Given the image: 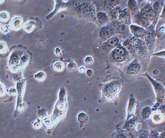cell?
<instances>
[{
  "label": "cell",
  "instance_id": "2",
  "mask_svg": "<svg viewBox=\"0 0 165 138\" xmlns=\"http://www.w3.org/2000/svg\"><path fill=\"white\" fill-rule=\"evenodd\" d=\"M77 10L80 15L86 18L93 17L95 13V10L93 6L86 3L79 4L77 7Z\"/></svg>",
  "mask_w": 165,
  "mask_h": 138
},
{
  "label": "cell",
  "instance_id": "20",
  "mask_svg": "<svg viewBox=\"0 0 165 138\" xmlns=\"http://www.w3.org/2000/svg\"><path fill=\"white\" fill-rule=\"evenodd\" d=\"M118 3L117 1H104V5L108 9H113L117 6Z\"/></svg>",
  "mask_w": 165,
  "mask_h": 138
},
{
  "label": "cell",
  "instance_id": "7",
  "mask_svg": "<svg viewBox=\"0 0 165 138\" xmlns=\"http://www.w3.org/2000/svg\"><path fill=\"white\" fill-rule=\"evenodd\" d=\"M130 28L132 34L137 38H141L146 34L145 30L143 28L135 25H131Z\"/></svg>",
  "mask_w": 165,
  "mask_h": 138
},
{
  "label": "cell",
  "instance_id": "3",
  "mask_svg": "<svg viewBox=\"0 0 165 138\" xmlns=\"http://www.w3.org/2000/svg\"><path fill=\"white\" fill-rule=\"evenodd\" d=\"M128 55L127 50L123 47L119 46L115 48L113 53V56L116 61L120 62L124 60Z\"/></svg>",
  "mask_w": 165,
  "mask_h": 138
},
{
  "label": "cell",
  "instance_id": "30",
  "mask_svg": "<svg viewBox=\"0 0 165 138\" xmlns=\"http://www.w3.org/2000/svg\"><path fill=\"white\" fill-rule=\"evenodd\" d=\"M158 111L165 116V104H162L158 108Z\"/></svg>",
  "mask_w": 165,
  "mask_h": 138
},
{
  "label": "cell",
  "instance_id": "10",
  "mask_svg": "<svg viewBox=\"0 0 165 138\" xmlns=\"http://www.w3.org/2000/svg\"><path fill=\"white\" fill-rule=\"evenodd\" d=\"M136 107V101L134 98L130 99L128 108L127 119H128L132 116L134 114Z\"/></svg>",
  "mask_w": 165,
  "mask_h": 138
},
{
  "label": "cell",
  "instance_id": "26",
  "mask_svg": "<svg viewBox=\"0 0 165 138\" xmlns=\"http://www.w3.org/2000/svg\"><path fill=\"white\" fill-rule=\"evenodd\" d=\"M46 75L42 72H40L35 75V78L38 81L42 82L46 78Z\"/></svg>",
  "mask_w": 165,
  "mask_h": 138
},
{
  "label": "cell",
  "instance_id": "13",
  "mask_svg": "<svg viewBox=\"0 0 165 138\" xmlns=\"http://www.w3.org/2000/svg\"><path fill=\"white\" fill-rule=\"evenodd\" d=\"M119 43V40L116 37H111L106 43L107 47L110 48H113L117 47Z\"/></svg>",
  "mask_w": 165,
  "mask_h": 138
},
{
  "label": "cell",
  "instance_id": "29",
  "mask_svg": "<svg viewBox=\"0 0 165 138\" xmlns=\"http://www.w3.org/2000/svg\"><path fill=\"white\" fill-rule=\"evenodd\" d=\"M77 65L75 63L71 62L70 63L68 66V70L71 72H74L77 69Z\"/></svg>",
  "mask_w": 165,
  "mask_h": 138
},
{
  "label": "cell",
  "instance_id": "5",
  "mask_svg": "<svg viewBox=\"0 0 165 138\" xmlns=\"http://www.w3.org/2000/svg\"><path fill=\"white\" fill-rule=\"evenodd\" d=\"M143 17L147 19L152 21L155 18V15L153 9L149 5L144 7L140 12Z\"/></svg>",
  "mask_w": 165,
  "mask_h": 138
},
{
  "label": "cell",
  "instance_id": "11",
  "mask_svg": "<svg viewBox=\"0 0 165 138\" xmlns=\"http://www.w3.org/2000/svg\"><path fill=\"white\" fill-rule=\"evenodd\" d=\"M118 90V86L114 84H111L106 88V93L109 97L112 98L116 95Z\"/></svg>",
  "mask_w": 165,
  "mask_h": 138
},
{
  "label": "cell",
  "instance_id": "37",
  "mask_svg": "<svg viewBox=\"0 0 165 138\" xmlns=\"http://www.w3.org/2000/svg\"><path fill=\"white\" fill-rule=\"evenodd\" d=\"M80 71L81 72L84 73L85 72V69L84 68L82 67L80 69Z\"/></svg>",
  "mask_w": 165,
  "mask_h": 138
},
{
  "label": "cell",
  "instance_id": "6",
  "mask_svg": "<svg viewBox=\"0 0 165 138\" xmlns=\"http://www.w3.org/2000/svg\"><path fill=\"white\" fill-rule=\"evenodd\" d=\"M141 66L137 59H135L131 62L127 68V72L131 75L138 74L141 71Z\"/></svg>",
  "mask_w": 165,
  "mask_h": 138
},
{
  "label": "cell",
  "instance_id": "32",
  "mask_svg": "<svg viewBox=\"0 0 165 138\" xmlns=\"http://www.w3.org/2000/svg\"><path fill=\"white\" fill-rule=\"evenodd\" d=\"M152 55L165 58V51L154 53Z\"/></svg>",
  "mask_w": 165,
  "mask_h": 138
},
{
  "label": "cell",
  "instance_id": "21",
  "mask_svg": "<svg viewBox=\"0 0 165 138\" xmlns=\"http://www.w3.org/2000/svg\"><path fill=\"white\" fill-rule=\"evenodd\" d=\"M137 22L140 26L143 27H147L149 26L151 24L150 21L147 19L143 17L142 16Z\"/></svg>",
  "mask_w": 165,
  "mask_h": 138
},
{
  "label": "cell",
  "instance_id": "24",
  "mask_svg": "<svg viewBox=\"0 0 165 138\" xmlns=\"http://www.w3.org/2000/svg\"><path fill=\"white\" fill-rule=\"evenodd\" d=\"M146 40L147 42L150 43V42H153L155 39V36L154 32L152 31H149L146 35Z\"/></svg>",
  "mask_w": 165,
  "mask_h": 138
},
{
  "label": "cell",
  "instance_id": "16",
  "mask_svg": "<svg viewBox=\"0 0 165 138\" xmlns=\"http://www.w3.org/2000/svg\"><path fill=\"white\" fill-rule=\"evenodd\" d=\"M164 116L160 112L158 111L155 113L152 117V120L154 122L156 123H160L164 120Z\"/></svg>",
  "mask_w": 165,
  "mask_h": 138
},
{
  "label": "cell",
  "instance_id": "9",
  "mask_svg": "<svg viewBox=\"0 0 165 138\" xmlns=\"http://www.w3.org/2000/svg\"><path fill=\"white\" fill-rule=\"evenodd\" d=\"M114 31V29L112 27H105L101 29L100 35L103 39H108L112 35Z\"/></svg>",
  "mask_w": 165,
  "mask_h": 138
},
{
  "label": "cell",
  "instance_id": "14",
  "mask_svg": "<svg viewBox=\"0 0 165 138\" xmlns=\"http://www.w3.org/2000/svg\"><path fill=\"white\" fill-rule=\"evenodd\" d=\"M122 11L121 7L120 6H117L113 8L111 10L110 12V16L113 19L118 18Z\"/></svg>",
  "mask_w": 165,
  "mask_h": 138
},
{
  "label": "cell",
  "instance_id": "36",
  "mask_svg": "<svg viewBox=\"0 0 165 138\" xmlns=\"http://www.w3.org/2000/svg\"><path fill=\"white\" fill-rule=\"evenodd\" d=\"M159 72L157 70L155 69L153 71V74L155 75H157L158 74Z\"/></svg>",
  "mask_w": 165,
  "mask_h": 138
},
{
  "label": "cell",
  "instance_id": "15",
  "mask_svg": "<svg viewBox=\"0 0 165 138\" xmlns=\"http://www.w3.org/2000/svg\"><path fill=\"white\" fill-rule=\"evenodd\" d=\"M97 19L98 22L101 24H103L108 22V16L104 12H100L97 15Z\"/></svg>",
  "mask_w": 165,
  "mask_h": 138
},
{
  "label": "cell",
  "instance_id": "12",
  "mask_svg": "<svg viewBox=\"0 0 165 138\" xmlns=\"http://www.w3.org/2000/svg\"><path fill=\"white\" fill-rule=\"evenodd\" d=\"M23 20L21 18L18 17L14 19L12 23V27L13 30L18 31L22 27Z\"/></svg>",
  "mask_w": 165,
  "mask_h": 138
},
{
  "label": "cell",
  "instance_id": "38",
  "mask_svg": "<svg viewBox=\"0 0 165 138\" xmlns=\"http://www.w3.org/2000/svg\"><path fill=\"white\" fill-rule=\"evenodd\" d=\"M162 15L163 16H165V4L163 10L162 12Z\"/></svg>",
  "mask_w": 165,
  "mask_h": 138
},
{
  "label": "cell",
  "instance_id": "8",
  "mask_svg": "<svg viewBox=\"0 0 165 138\" xmlns=\"http://www.w3.org/2000/svg\"><path fill=\"white\" fill-rule=\"evenodd\" d=\"M118 19L119 22L123 24H129L131 23V19L129 10L127 9L123 10Z\"/></svg>",
  "mask_w": 165,
  "mask_h": 138
},
{
  "label": "cell",
  "instance_id": "18",
  "mask_svg": "<svg viewBox=\"0 0 165 138\" xmlns=\"http://www.w3.org/2000/svg\"><path fill=\"white\" fill-rule=\"evenodd\" d=\"M35 27V23L33 22H30L25 25L24 30L26 33H30L34 30Z\"/></svg>",
  "mask_w": 165,
  "mask_h": 138
},
{
  "label": "cell",
  "instance_id": "17",
  "mask_svg": "<svg viewBox=\"0 0 165 138\" xmlns=\"http://www.w3.org/2000/svg\"><path fill=\"white\" fill-rule=\"evenodd\" d=\"M152 109L149 107H146L143 108L141 112L142 118L144 119L149 118L152 114Z\"/></svg>",
  "mask_w": 165,
  "mask_h": 138
},
{
  "label": "cell",
  "instance_id": "34",
  "mask_svg": "<svg viewBox=\"0 0 165 138\" xmlns=\"http://www.w3.org/2000/svg\"><path fill=\"white\" fill-rule=\"evenodd\" d=\"M86 73L88 76L89 77L91 76L93 74L92 71L91 69H88L86 72Z\"/></svg>",
  "mask_w": 165,
  "mask_h": 138
},
{
  "label": "cell",
  "instance_id": "4",
  "mask_svg": "<svg viewBox=\"0 0 165 138\" xmlns=\"http://www.w3.org/2000/svg\"><path fill=\"white\" fill-rule=\"evenodd\" d=\"M135 51L140 56H145L147 53V48L144 42L141 40H136L135 44Z\"/></svg>",
  "mask_w": 165,
  "mask_h": 138
},
{
  "label": "cell",
  "instance_id": "1",
  "mask_svg": "<svg viewBox=\"0 0 165 138\" xmlns=\"http://www.w3.org/2000/svg\"><path fill=\"white\" fill-rule=\"evenodd\" d=\"M143 75L150 82L155 92L156 102L152 110L155 111L160 106L165 104V87L162 84L155 80L147 73Z\"/></svg>",
  "mask_w": 165,
  "mask_h": 138
},
{
  "label": "cell",
  "instance_id": "39",
  "mask_svg": "<svg viewBox=\"0 0 165 138\" xmlns=\"http://www.w3.org/2000/svg\"><path fill=\"white\" fill-rule=\"evenodd\" d=\"M161 138H164V137H161Z\"/></svg>",
  "mask_w": 165,
  "mask_h": 138
},
{
  "label": "cell",
  "instance_id": "19",
  "mask_svg": "<svg viewBox=\"0 0 165 138\" xmlns=\"http://www.w3.org/2000/svg\"><path fill=\"white\" fill-rule=\"evenodd\" d=\"M129 10L132 13H135L138 9L137 2L135 1H129L128 4Z\"/></svg>",
  "mask_w": 165,
  "mask_h": 138
},
{
  "label": "cell",
  "instance_id": "31",
  "mask_svg": "<svg viewBox=\"0 0 165 138\" xmlns=\"http://www.w3.org/2000/svg\"><path fill=\"white\" fill-rule=\"evenodd\" d=\"M85 62L86 64L88 65H91L93 62V60L92 57H88L85 58Z\"/></svg>",
  "mask_w": 165,
  "mask_h": 138
},
{
  "label": "cell",
  "instance_id": "35",
  "mask_svg": "<svg viewBox=\"0 0 165 138\" xmlns=\"http://www.w3.org/2000/svg\"><path fill=\"white\" fill-rule=\"evenodd\" d=\"M139 138H149V137L145 134H142L140 135Z\"/></svg>",
  "mask_w": 165,
  "mask_h": 138
},
{
  "label": "cell",
  "instance_id": "28",
  "mask_svg": "<svg viewBox=\"0 0 165 138\" xmlns=\"http://www.w3.org/2000/svg\"><path fill=\"white\" fill-rule=\"evenodd\" d=\"M54 69L57 72H61L64 68L63 64L61 62H57L54 66Z\"/></svg>",
  "mask_w": 165,
  "mask_h": 138
},
{
  "label": "cell",
  "instance_id": "33",
  "mask_svg": "<svg viewBox=\"0 0 165 138\" xmlns=\"http://www.w3.org/2000/svg\"><path fill=\"white\" fill-rule=\"evenodd\" d=\"M157 132L153 131L150 133L149 138H159Z\"/></svg>",
  "mask_w": 165,
  "mask_h": 138
},
{
  "label": "cell",
  "instance_id": "22",
  "mask_svg": "<svg viewBox=\"0 0 165 138\" xmlns=\"http://www.w3.org/2000/svg\"><path fill=\"white\" fill-rule=\"evenodd\" d=\"M88 115L85 113H80L78 116V120L82 124H85L88 122Z\"/></svg>",
  "mask_w": 165,
  "mask_h": 138
},
{
  "label": "cell",
  "instance_id": "23",
  "mask_svg": "<svg viewBox=\"0 0 165 138\" xmlns=\"http://www.w3.org/2000/svg\"><path fill=\"white\" fill-rule=\"evenodd\" d=\"M10 26L9 25H1V32L5 35L10 32Z\"/></svg>",
  "mask_w": 165,
  "mask_h": 138
},
{
  "label": "cell",
  "instance_id": "27",
  "mask_svg": "<svg viewBox=\"0 0 165 138\" xmlns=\"http://www.w3.org/2000/svg\"><path fill=\"white\" fill-rule=\"evenodd\" d=\"M0 19L2 22H6L9 20V14L7 12H3L1 14Z\"/></svg>",
  "mask_w": 165,
  "mask_h": 138
},
{
  "label": "cell",
  "instance_id": "25",
  "mask_svg": "<svg viewBox=\"0 0 165 138\" xmlns=\"http://www.w3.org/2000/svg\"><path fill=\"white\" fill-rule=\"evenodd\" d=\"M152 8L155 12V16L158 15L161 11V7L159 4L158 2L155 3Z\"/></svg>",
  "mask_w": 165,
  "mask_h": 138
}]
</instances>
